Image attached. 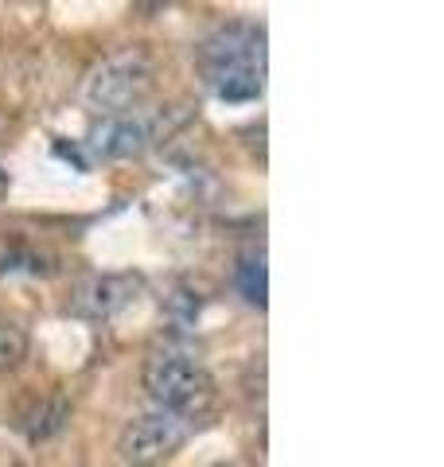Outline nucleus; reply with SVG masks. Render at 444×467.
I'll use <instances>...</instances> for the list:
<instances>
[{
	"instance_id": "1",
	"label": "nucleus",
	"mask_w": 444,
	"mask_h": 467,
	"mask_svg": "<svg viewBox=\"0 0 444 467\" xmlns=\"http://www.w3.org/2000/svg\"><path fill=\"white\" fill-rule=\"evenodd\" d=\"M199 67L211 94L222 101H249L265 90V36L254 24L218 27L199 47Z\"/></svg>"
},
{
	"instance_id": "2",
	"label": "nucleus",
	"mask_w": 444,
	"mask_h": 467,
	"mask_svg": "<svg viewBox=\"0 0 444 467\" xmlns=\"http://www.w3.org/2000/svg\"><path fill=\"white\" fill-rule=\"evenodd\" d=\"M144 389L156 401V409L175 413L184 420L203 417L215 401L211 374L203 370V362L180 355V350H160V355L144 362Z\"/></svg>"
},
{
	"instance_id": "3",
	"label": "nucleus",
	"mask_w": 444,
	"mask_h": 467,
	"mask_svg": "<svg viewBox=\"0 0 444 467\" xmlns=\"http://www.w3.org/2000/svg\"><path fill=\"white\" fill-rule=\"evenodd\" d=\"M148 82H153L148 58L141 51H125V55H113L101 67L90 70V78L82 86V98L94 113L117 117V113H129L137 106L148 90Z\"/></svg>"
},
{
	"instance_id": "4",
	"label": "nucleus",
	"mask_w": 444,
	"mask_h": 467,
	"mask_svg": "<svg viewBox=\"0 0 444 467\" xmlns=\"http://www.w3.org/2000/svg\"><path fill=\"white\" fill-rule=\"evenodd\" d=\"M187 432H191V420L164 413V409H153V413H141L137 420L125 425L122 441H117V456L129 467H156L187 441Z\"/></svg>"
},
{
	"instance_id": "5",
	"label": "nucleus",
	"mask_w": 444,
	"mask_h": 467,
	"mask_svg": "<svg viewBox=\"0 0 444 467\" xmlns=\"http://www.w3.org/2000/svg\"><path fill=\"white\" fill-rule=\"evenodd\" d=\"M156 129H160V117L156 113H144V109H129V113H117L106 117L101 129L90 133V149L101 160H122L148 149L156 140Z\"/></svg>"
},
{
	"instance_id": "6",
	"label": "nucleus",
	"mask_w": 444,
	"mask_h": 467,
	"mask_svg": "<svg viewBox=\"0 0 444 467\" xmlns=\"http://www.w3.org/2000/svg\"><path fill=\"white\" fill-rule=\"evenodd\" d=\"M137 292V281L125 273H98V276H86L74 292V312L86 316V319H110L125 308Z\"/></svg>"
},
{
	"instance_id": "7",
	"label": "nucleus",
	"mask_w": 444,
	"mask_h": 467,
	"mask_svg": "<svg viewBox=\"0 0 444 467\" xmlns=\"http://www.w3.org/2000/svg\"><path fill=\"white\" fill-rule=\"evenodd\" d=\"M238 288L249 304H265V250H249L238 265Z\"/></svg>"
},
{
	"instance_id": "8",
	"label": "nucleus",
	"mask_w": 444,
	"mask_h": 467,
	"mask_svg": "<svg viewBox=\"0 0 444 467\" xmlns=\"http://www.w3.org/2000/svg\"><path fill=\"white\" fill-rule=\"evenodd\" d=\"M24 355H27V335H24V327L16 324V319L0 316V374L12 370V367H20Z\"/></svg>"
},
{
	"instance_id": "9",
	"label": "nucleus",
	"mask_w": 444,
	"mask_h": 467,
	"mask_svg": "<svg viewBox=\"0 0 444 467\" xmlns=\"http://www.w3.org/2000/svg\"><path fill=\"white\" fill-rule=\"evenodd\" d=\"M67 420V405L63 401H43L32 417H27V436L32 441H48V436H55L58 429H63Z\"/></svg>"
},
{
	"instance_id": "10",
	"label": "nucleus",
	"mask_w": 444,
	"mask_h": 467,
	"mask_svg": "<svg viewBox=\"0 0 444 467\" xmlns=\"http://www.w3.org/2000/svg\"><path fill=\"white\" fill-rule=\"evenodd\" d=\"M0 187H5V171H0Z\"/></svg>"
},
{
	"instance_id": "11",
	"label": "nucleus",
	"mask_w": 444,
	"mask_h": 467,
	"mask_svg": "<svg viewBox=\"0 0 444 467\" xmlns=\"http://www.w3.org/2000/svg\"><path fill=\"white\" fill-rule=\"evenodd\" d=\"M215 467H234V463H215Z\"/></svg>"
}]
</instances>
